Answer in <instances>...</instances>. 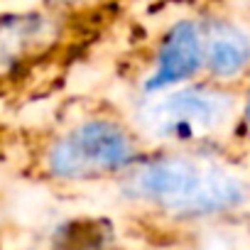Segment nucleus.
I'll use <instances>...</instances> for the list:
<instances>
[{
	"label": "nucleus",
	"mask_w": 250,
	"mask_h": 250,
	"mask_svg": "<svg viewBox=\"0 0 250 250\" xmlns=\"http://www.w3.org/2000/svg\"><path fill=\"white\" fill-rule=\"evenodd\" d=\"M130 194L172 213L204 216L245 201L248 187L230 172L189 160H157L133 172Z\"/></svg>",
	"instance_id": "nucleus-1"
},
{
	"label": "nucleus",
	"mask_w": 250,
	"mask_h": 250,
	"mask_svg": "<svg viewBox=\"0 0 250 250\" xmlns=\"http://www.w3.org/2000/svg\"><path fill=\"white\" fill-rule=\"evenodd\" d=\"M133 145L118 125L88 120L66 133L49 150V172L62 179H83L128 165Z\"/></svg>",
	"instance_id": "nucleus-2"
},
{
	"label": "nucleus",
	"mask_w": 250,
	"mask_h": 250,
	"mask_svg": "<svg viewBox=\"0 0 250 250\" xmlns=\"http://www.w3.org/2000/svg\"><path fill=\"white\" fill-rule=\"evenodd\" d=\"M233 103L211 88H179L155 98L145 110V125L160 138H194L223 128Z\"/></svg>",
	"instance_id": "nucleus-3"
},
{
	"label": "nucleus",
	"mask_w": 250,
	"mask_h": 250,
	"mask_svg": "<svg viewBox=\"0 0 250 250\" xmlns=\"http://www.w3.org/2000/svg\"><path fill=\"white\" fill-rule=\"evenodd\" d=\"M204 59H206V47L199 27L194 22L174 25L160 49L157 69L147 81V91H160L187 81L201 69Z\"/></svg>",
	"instance_id": "nucleus-4"
},
{
	"label": "nucleus",
	"mask_w": 250,
	"mask_h": 250,
	"mask_svg": "<svg viewBox=\"0 0 250 250\" xmlns=\"http://www.w3.org/2000/svg\"><path fill=\"white\" fill-rule=\"evenodd\" d=\"M204 47L206 64L216 76H235L250 64V37L233 25H216Z\"/></svg>",
	"instance_id": "nucleus-5"
},
{
	"label": "nucleus",
	"mask_w": 250,
	"mask_h": 250,
	"mask_svg": "<svg viewBox=\"0 0 250 250\" xmlns=\"http://www.w3.org/2000/svg\"><path fill=\"white\" fill-rule=\"evenodd\" d=\"M40 37V20L35 18H5L0 20V71L13 66Z\"/></svg>",
	"instance_id": "nucleus-6"
}]
</instances>
